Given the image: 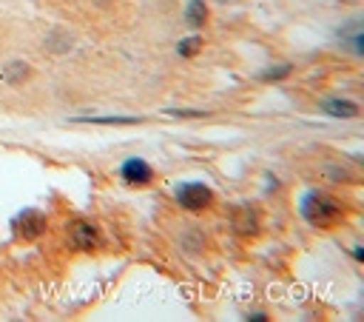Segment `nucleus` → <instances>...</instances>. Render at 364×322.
I'll list each match as a JSON object with an SVG mask.
<instances>
[{
	"mask_svg": "<svg viewBox=\"0 0 364 322\" xmlns=\"http://www.w3.org/2000/svg\"><path fill=\"white\" fill-rule=\"evenodd\" d=\"M301 217L316 228H330L341 217V202L324 191H307L299 202Z\"/></svg>",
	"mask_w": 364,
	"mask_h": 322,
	"instance_id": "1",
	"label": "nucleus"
},
{
	"mask_svg": "<svg viewBox=\"0 0 364 322\" xmlns=\"http://www.w3.org/2000/svg\"><path fill=\"white\" fill-rule=\"evenodd\" d=\"M176 199L182 208H191V211H199L205 205H210L213 199V191L205 185V182H182L176 188Z\"/></svg>",
	"mask_w": 364,
	"mask_h": 322,
	"instance_id": "2",
	"label": "nucleus"
},
{
	"mask_svg": "<svg viewBox=\"0 0 364 322\" xmlns=\"http://www.w3.org/2000/svg\"><path fill=\"white\" fill-rule=\"evenodd\" d=\"M119 174H122V180H125L128 185H145V182H151V180H154L151 165H148L145 160H139V157L125 160V162H122V168H119Z\"/></svg>",
	"mask_w": 364,
	"mask_h": 322,
	"instance_id": "3",
	"label": "nucleus"
},
{
	"mask_svg": "<svg viewBox=\"0 0 364 322\" xmlns=\"http://www.w3.org/2000/svg\"><path fill=\"white\" fill-rule=\"evenodd\" d=\"M14 225L23 231L26 239H34V237H40V234L46 231V217H43L40 211H34V208H26V211L14 219Z\"/></svg>",
	"mask_w": 364,
	"mask_h": 322,
	"instance_id": "4",
	"label": "nucleus"
},
{
	"mask_svg": "<svg viewBox=\"0 0 364 322\" xmlns=\"http://www.w3.org/2000/svg\"><path fill=\"white\" fill-rule=\"evenodd\" d=\"M71 239H74V245L82 248V251H91V248L100 245V234H97V228H94L91 222H74Z\"/></svg>",
	"mask_w": 364,
	"mask_h": 322,
	"instance_id": "5",
	"label": "nucleus"
},
{
	"mask_svg": "<svg viewBox=\"0 0 364 322\" xmlns=\"http://www.w3.org/2000/svg\"><path fill=\"white\" fill-rule=\"evenodd\" d=\"M321 108H324L330 117H344V120H350V117L358 114V105L350 103V100H324Z\"/></svg>",
	"mask_w": 364,
	"mask_h": 322,
	"instance_id": "6",
	"label": "nucleus"
},
{
	"mask_svg": "<svg viewBox=\"0 0 364 322\" xmlns=\"http://www.w3.org/2000/svg\"><path fill=\"white\" fill-rule=\"evenodd\" d=\"M74 123H94V125H136L139 117H74Z\"/></svg>",
	"mask_w": 364,
	"mask_h": 322,
	"instance_id": "7",
	"label": "nucleus"
},
{
	"mask_svg": "<svg viewBox=\"0 0 364 322\" xmlns=\"http://www.w3.org/2000/svg\"><path fill=\"white\" fill-rule=\"evenodd\" d=\"M185 20L196 28V26H205V20H208V9H205V3L202 0H191L188 3V9H185Z\"/></svg>",
	"mask_w": 364,
	"mask_h": 322,
	"instance_id": "8",
	"label": "nucleus"
},
{
	"mask_svg": "<svg viewBox=\"0 0 364 322\" xmlns=\"http://www.w3.org/2000/svg\"><path fill=\"white\" fill-rule=\"evenodd\" d=\"M26 74H28L26 63H9V66H6V71H3V77H6L9 83H17V80H23Z\"/></svg>",
	"mask_w": 364,
	"mask_h": 322,
	"instance_id": "9",
	"label": "nucleus"
},
{
	"mask_svg": "<svg viewBox=\"0 0 364 322\" xmlns=\"http://www.w3.org/2000/svg\"><path fill=\"white\" fill-rule=\"evenodd\" d=\"M199 46H202V40H199V37H185V40L179 43V54H182V57H191V54H196V51H199Z\"/></svg>",
	"mask_w": 364,
	"mask_h": 322,
	"instance_id": "10",
	"label": "nucleus"
},
{
	"mask_svg": "<svg viewBox=\"0 0 364 322\" xmlns=\"http://www.w3.org/2000/svg\"><path fill=\"white\" fill-rule=\"evenodd\" d=\"M290 71V66H279V68H270V71H264L262 74V80H279V77H284Z\"/></svg>",
	"mask_w": 364,
	"mask_h": 322,
	"instance_id": "11",
	"label": "nucleus"
}]
</instances>
